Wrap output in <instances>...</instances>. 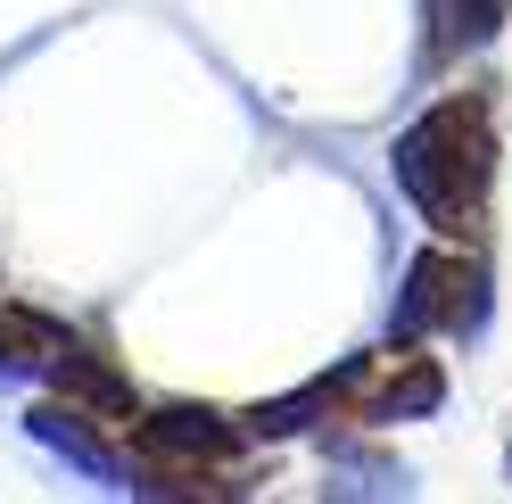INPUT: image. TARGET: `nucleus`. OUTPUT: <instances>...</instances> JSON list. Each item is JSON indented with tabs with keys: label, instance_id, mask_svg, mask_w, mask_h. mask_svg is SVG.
Masks as SVG:
<instances>
[{
	"label": "nucleus",
	"instance_id": "obj_1",
	"mask_svg": "<svg viewBox=\"0 0 512 504\" xmlns=\"http://www.w3.org/2000/svg\"><path fill=\"white\" fill-rule=\"evenodd\" d=\"M488 166H496V141H488V108L479 100H446L405 141V182L438 224H471L479 191H488Z\"/></svg>",
	"mask_w": 512,
	"mask_h": 504
}]
</instances>
